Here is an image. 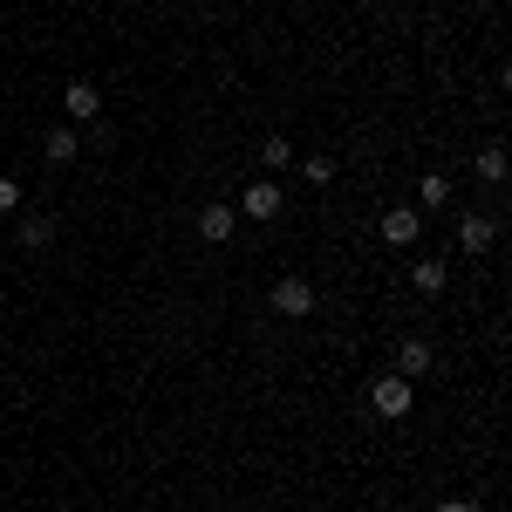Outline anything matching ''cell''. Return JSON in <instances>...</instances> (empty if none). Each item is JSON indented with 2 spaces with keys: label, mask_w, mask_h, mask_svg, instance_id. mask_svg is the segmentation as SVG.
I'll return each instance as SVG.
<instances>
[{
  "label": "cell",
  "mask_w": 512,
  "mask_h": 512,
  "mask_svg": "<svg viewBox=\"0 0 512 512\" xmlns=\"http://www.w3.org/2000/svg\"><path fill=\"white\" fill-rule=\"evenodd\" d=\"M444 198H451V185H444V178L431 171V178H424V205H444Z\"/></svg>",
  "instance_id": "obj_15"
},
{
  "label": "cell",
  "mask_w": 512,
  "mask_h": 512,
  "mask_svg": "<svg viewBox=\"0 0 512 512\" xmlns=\"http://www.w3.org/2000/svg\"><path fill=\"white\" fill-rule=\"evenodd\" d=\"M410 280H417V294H444V260H417Z\"/></svg>",
  "instance_id": "obj_10"
},
{
  "label": "cell",
  "mask_w": 512,
  "mask_h": 512,
  "mask_svg": "<svg viewBox=\"0 0 512 512\" xmlns=\"http://www.w3.org/2000/svg\"><path fill=\"white\" fill-rule=\"evenodd\" d=\"M48 239H55V219H21V246H28V253H35V246H48Z\"/></svg>",
  "instance_id": "obj_11"
},
{
  "label": "cell",
  "mask_w": 512,
  "mask_h": 512,
  "mask_svg": "<svg viewBox=\"0 0 512 512\" xmlns=\"http://www.w3.org/2000/svg\"><path fill=\"white\" fill-rule=\"evenodd\" d=\"M14 205H21V185H14V178H0V212H14Z\"/></svg>",
  "instance_id": "obj_16"
},
{
  "label": "cell",
  "mask_w": 512,
  "mask_h": 512,
  "mask_svg": "<svg viewBox=\"0 0 512 512\" xmlns=\"http://www.w3.org/2000/svg\"><path fill=\"white\" fill-rule=\"evenodd\" d=\"M410 396H417L410 376H383V383L369 390V403H376V417H403V410H410Z\"/></svg>",
  "instance_id": "obj_2"
},
{
  "label": "cell",
  "mask_w": 512,
  "mask_h": 512,
  "mask_svg": "<svg viewBox=\"0 0 512 512\" xmlns=\"http://www.w3.org/2000/svg\"><path fill=\"white\" fill-rule=\"evenodd\" d=\"M260 164H267V171L294 164V144H287V137H267V144H260Z\"/></svg>",
  "instance_id": "obj_13"
},
{
  "label": "cell",
  "mask_w": 512,
  "mask_h": 512,
  "mask_svg": "<svg viewBox=\"0 0 512 512\" xmlns=\"http://www.w3.org/2000/svg\"><path fill=\"white\" fill-rule=\"evenodd\" d=\"M62 110H69L76 123H96V110H103V96H96L89 82H69V89H62Z\"/></svg>",
  "instance_id": "obj_6"
},
{
  "label": "cell",
  "mask_w": 512,
  "mask_h": 512,
  "mask_svg": "<svg viewBox=\"0 0 512 512\" xmlns=\"http://www.w3.org/2000/svg\"><path fill=\"white\" fill-rule=\"evenodd\" d=\"M383 239H390V246H410V239H417V205H390V212H383Z\"/></svg>",
  "instance_id": "obj_7"
},
{
  "label": "cell",
  "mask_w": 512,
  "mask_h": 512,
  "mask_svg": "<svg viewBox=\"0 0 512 512\" xmlns=\"http://www.w3.org/2000/svg\"><path fill=\"white\" fill-rule=\"evenodd\" d=\"M335 178V158H308V185H328Z\"/></svg>",
  "instance_id": "obj_14"
},
{
  "label": "cell",
  "mask_w": 512,
  "mask_h": 512,
  "mask_svg": "<svg viewBox=\"0 0 512 512\" xmlns=\"http://www.w3.org/2000/svg\"><path fill=\"white\" fill-rule=\"evenodd\" d=\"M424 369H431V342H403V349H396V376H410V383H417Z\"/></svg>",
  "instance_id": "obj_9"
},
{
  "label": "cell",
  "mask_w": 512,
  "mask_h": 512,
  "mask_svg": "<svg viewBox=\"0 0 512 512\" xmlns=\"http://www.w3.org/2000/svg\"><path fill=\"white\" fill-rule=\"evenodd\" d=\"M274 315H287V321H301V315H315V287H308V280L301 274H287L274 287Z\"/></svg>",
  "instance_id": "obj_1"
},
{
  "label": "cell",
  "mask_w": 512,
  "mask_h": 512,
  "mask_svg": "<svg viewBox=\"0 0 512 512\" xmlns=\"http://www.w3.org/2000/svg\"><path fill=\"white\" fill-rule=\"evenodd\" d=\"M76 151H82L76 130H48V137H41V158L48 164H76Z\"/></svg>",
  "instance_id": "obj_8"
},
{
  "label": "cell",
  "mask_w": 512,
  "mask_h": 512,
  "mask_svg": "<svg viewBox=\"0 0 512 512\" xmlns=\"http://www.w3.org/2000/svg\"><path fill=\"white\" fill-rule=\"evenodd\" d=\"M280 205H287V198H280V185H267V178L246 185V198H239V212H253V219H280Z\"/></svg>",
  "instance_id": "obj_4"
},
{
  "label": "cell",
  "mask_w": 512,
  "mask_h": 512,
  "mask_svg": "<svg viewBox=\"0 0 512 512\" xmlns=\"http://www.w3.org/2000/svg\"><path fill=\"white\" fill-rule=\"evenodd\" d=\"M233 205H198V239H212V246H226L233 239Z\"/></svg>",
  "instance_id": "obj_3"
},
{
  "label": "cell",
  "mask_w": 512,
  "mask_h": 512,
  "mask_svg": "<svg viewBox=\"0 0 512 512\" xmlns=\"http://www.w3.org/2000/svg\"><path fill=\"white\" fill-rule=\"evenodd\" d=\"M431 512H478L472 499H444V506H431Z\"/></svg>",
  "instance_id": "obj_17"
},
{
  "label": "cell",
  "mask_w": 512,
  "mask_h": 512,
  "mask_svg": "<svg viewBox=\"0 0 512 512\" xmlns=\"http://www.w3.org/2000/svg\"><path fill=\"white\" fill-rule=\"evenodd\" d=\"M478 178H492V185L506 178V144H485V151H478Z\"/></svg>",
  "instance_id": "obj_12"
},
{
  "label": "cell",
  "mask_w": 512,
  "mask_h": 512,
  "mask_svg": "<svg viewBox=\"0 0 512 512\" xmlns=\"http://www.w3.org/2000/svg\"><path fill=\"white\" fill-rule=\"evenodd\" d=\"M492 239H499V219H485V212H472V219H458V246H465V253H485Z\"/></svg>",
  "instance_id": "obj_5"
}]
</instances>
